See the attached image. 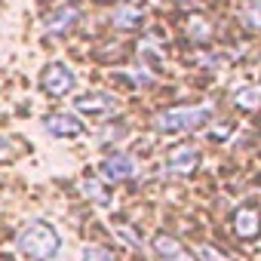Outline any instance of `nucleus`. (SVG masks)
Returning a JSON list of instances; mask_svg holds the SVG:
<instances>
[{"instance_id":"nucleus-6","label":"nucleus","mask_w":261,"mask_h":261,"mask_svg":"<svg viewBox=\"0 0 261 261\" xmlns=\"http://www.w3.org/2000/svg\"><path fill=\"white\" fill-rule=\"evenodd\" d=\"M139 172V163L133 157H126V154H114L101 163V178L108 181H126V178H133Z\"/></svg>"},{"instance_id":"nucleus-8","label":"nucleus","mask_w":261,"mask_h":261,"mask_svg":"<svg viewBox=\"0 0 261 261\" xmlns=\"http://www.w3.org/2000/svg\"><path fill=\"white\" fill-rule=\"evenodd\" d=\"M233 230H237V237H243V240H255V237L261 233V212H255V209H249V206L237 209V212H233Z\"/></svg>"},{"instance_id":"nucleus-17","label":"nucleus","mask_w":261,"mask_h":261,"mask_svg":"<svg viewBox=\"0 0 261 261\" xmlns=\"http://www.w3.org/2000/svg\"><path fill=\"white\" fill-rule=\"evenodd\" d=\"M13 157H16V148H13V142L0 136V160H13Z\"/></svg>"},{"instance_id":"nucleus-16","label":"nucleus","mask_w":261,"mask_h":261,"mask_svg":"<svg viewBox=\"0 0 261 261\" xmlns=\"http://www.w3.org/2000/svg\"><path fill=\"white\" fill-rule=\"evenodd\" d=\"M188 31H191V34H194V37H197V40H206V37H209V34H212V31H209V25H203V22H200V19H194V22H191V28H188Z\"/></svg>"},{"instance_id":"nucleus-7","label":"nucleus","mask_w":261,"mask_h":261,"mask_svg":"<svg viewBox=\"0 0 261 261\" xmlns=\"http://www.w3.org/2000/svg\"><path fill=\"white\" fill-rule=\"evenodd\" d=\"M43 129L49 136H56V139H74V136L83 133V123L74 114H49L43 120Z\"/></svg>"},{"instance_id":"nucleus-13","label":"nucleus","mask_w":261,"mask_h":261,"mask_svg":"<svg viewBox=\"0 0 261 261\" xmlns=\"http://www.w3.org/2000/svg\"><path fill=\"white\" fill-rule=\"evenodd\" d=\"M80 261H111V252L101 249V246H86L83 255H80Z\"/></svg>"},{"instance_id":"nucleus-12","label":"nucleus","mask_w":261,"mask_h":261,"mask_svg":"<svg viewBox=\"0 0 261 261\" xmlns=\"http://www.w3.org/2000/svg\"><path fill=\"white\" fill-rule=\"evenodd\" d=\"M233 101L240 108H246V111H255L261 105V86H243V89H237L233 92Z\"/></svg>"},{"instance_id":"nucleus-5","label":"nucleus","mask_w":261,"mask_h":261,"mask_svg":"<svg viewBox=\"0 0 261 261\" xmlns=\"http://www.w3.org/2000/svg\"><path fill=\"white\" fill-rule=\"evenodd\" d=\"M197 166H200V151L197 148H188V145H178L166 157V169L172 175H194Z\"/></svg>"},{"instance_id":"nucleus-18","label":"nucleus","mask_w":261,"mask_h":261,"mask_svg":"<svg viewBox=\"0 0 261 261\" xmlns=\"http://www.w3.org/2000/svg\"><path fill=\"white\" fill-rule=\"evenodd\" d=\"M83 194H86V197L92 194V197H95L98 203H105V200H108V197H105V194L98 191V185H95V181H83Z\"/></svg>"},{"instance_id":"nucleus-10","label":"nucleus","mask_w":261,"mask_h":261,"mask_svg":"<svg viewBox=\"0 0 261 261\" xmlns=\"http://www.w3.org/2000/svg\"><path fill=\"white\" fill-rule=\"evenodd\" d=\"M77 16H80V10H77V7H71V4H68V7H59V10L46 19V31L62 34L65 28H71V25L77 22Z\"/></svg>"},{"instance_id":"nucleus-1","label":"nucleus","mask_w":261,"mask_h":261,"mask_svg":"<svg viewBox=\"0 0 261 261\" xmlns=\"http://www.w3.org/2000/svg\"><path fill=\"white\" fill-rule=\"evenodd\" d=\"M16 249L31 261H49L59 255L62 240L49 221H28L16 237Z\"/></svg>"},{"instance_id":"nucleus-11","label":"nucleus","mask_w":261,"mask_h":261,"mask_svg":"<svg viewBox=\"0 0 261 261\" xmlns=\"http://www.w3.org/2000/svg\"><path fill=\"white\" fill-rule=\"evenodd\" d=\"M111 22H114L117 28H126V31H133V28H139V25L145 22V13H142L139 7H120V10L111 16Z\"/></svg>"},{"instance_id":"nucleus-14","label":"nucleus","mask_w":261,"mask_h":261,"mask_svg":"<svg viewBox=\"0 0 261 261\" xmlns=\"http://www.w3.org/2000/svg\"><path fill=\"white\" fill-rule=\"evenodd\" d=\"M197 255H200L203 261H230L224 252H218V249H212V246H206V243H203V246H197Z\"/></svg>"},{"instance_id":"nucleus-4","label":"nucleus","mask_w":261,"mask_h":261,"mask_svg":"<svg viewBox=\"0 0 261 261\" xmlns=\"http://www.w3.org/2000/svg\"><path fill=\"white\" fill-rule=\"evenodd\" d=\"M77 111H83L89 117H111L117 111V98L111 92H98L95 89V92H86V95L77 98Z\"/></svg>"},{"instance_id":"nucleus-15","label":"nucleus","mask_w":261,"mask_h":261,"mask_svg":"<svg viewBox=\"0 0 261 261\" xmlns=\"http://www.w3.org/2000/svg\"><path fill=\"white\" fill-rule=\"evenodd\" d=\"M246 22L252 28H261V0H252V4L246 7Z\"/></svg>"},{"instance_id":"nucleus-3","label":"nucleus","mask_w":261,"mask_h":261,"mask_svg":"<svg viewBox=\"0 0 261 261\" xmlns=\"http://www.w3.org/2000/svg\"><path fill=\"white\" fill-rule=\"evenodd\" d=\"M77 83V74L65 65V62H53L40 71V89L49 95H68Z\"/></svg>"},{"instance_id":"nucleus-9","label":"nucleus","mask_w":261,"mask_h":261,"mask_svg":"<svg viewBox=\"0 0 261 261\" xmlns=\"http://www.w3.org/2000/svg\"><path fill=\"white\" fill-rule=\"evenodd\" d=\"M154 249H157V255H160L163 261H194V255H191L175 237H166V233L154 237Z\"/></svg>"},{"instance_id":"nucleus-2","label":"nucleus","mask_w":261,"mask_h":261,"mask_svg":"<svg viewBox=\"0 0 261 261\" xmlns=\"http://www.w3.org/2000/svg\"><path fill=\"white\" fill-rule=\"evenodd\" d=\"M215 108L212 105H188V108H172V111H163L154 126L160 133H194V129L206 126L212 120Z\"/></svg>"}]
</instances>
